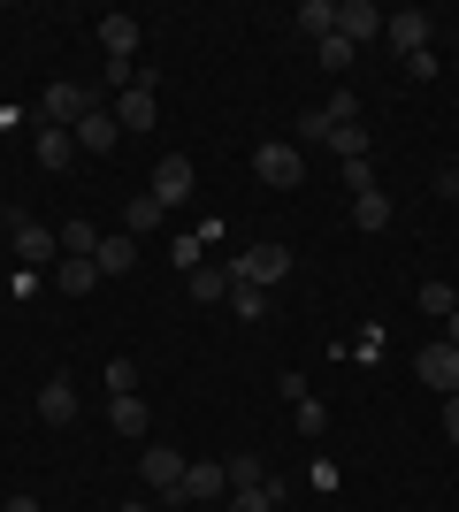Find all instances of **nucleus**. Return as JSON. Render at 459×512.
<instances>
[{"label": "nucleus", "instance_id": "nucleus-1", "mask_svg": "<svg viewBox=\"0 0 459 512\" xmlns=\"http://www.w3.org/2000/svg\"><path fill=\"white\" fill-rule=\"evenodd\" d=\"M253 176H261L268 192H299L306 184V153L291 146V138H261V146H253Z\"/></svg>", "mask_w": 459, "mask_h": 512}, {"label": "nucleus", "instance_id": "nucleus-2", "mask_svg": "<svg viewBox=\"0 0 459 512\" xmlns=\"http://www.w3.org/2000/svg\"><path fill=\"white\" fill-rule=\"evenodd\" d=\"M0 222H8V237H16V253L31 260V268H54V260H62V230L31 222L23 207H0Z\"/></svg>", "mask_w": 459, "mask_h": 512}, {"label": "nucleus", "instance_id": "nucleus-3", "mask_svg": "<svg viewBox=\"0 0 459 512\" xmlns=\"http://www.w3.org/2000/svg\"><path fill=\"white\" fill-rule=\"evenodd\" d=\"M284 276H291V245H253L230 260V283H253V291H276Z\"/></svg>", "mask_w": 459, "mask_h": 512}, {"label": "nucleus", "instance_id": "nucleus-4", "mask_svg": "<svg viewBox=\"0 0 459 512\" xmlns=\"http://www.w3.org/2000/svg\"><path fill=\"white\" fill-rule=\"evenodd\" d=\"M414 375H421V383H429V390H444V398H459V344H421V352H414Z\"/></svg>", "mask_w": 459, "mask_h": 512}, {"label": "nucleus", "instance_id": "nucleus-5", "mask_svg": "<svg viewBox=\"0 0 459 512\" xmlns=\"http://www.w3.org/2000/svg\"><path fill=\"white\" fill-rule=\"evenodd\" d=\"M192 184H199L192 161H184V153H161V161H153V184H146V192L161 199V207H184V199H192Z\"/></svg>", "mask_w": 459, "mask_h": 512}, {"label": "nucleus", "instance_id": "nucleus-6", "mask_svg": "<svg viewBox=\"0 0 459 512\" xmlns=\"http://www.w3.org/2000/svg\"><path fill=\"white\" fill-rule=\"evenodd\" d=\"M215 497H230V474H222V459H192V467H184V490H176L169 505H215Z\"/></svg>", "mask_w": 459, "mask_h": 512}, {"label": "nucleus", "instance_id": "nucleus-7", "mask_svg": "<svg viewBox=\"0 0 459 512\" xmlns=\"http://www.w3.org/2000/svg\"><path fill=\"white\" fill-rule=\"evenodd\" d=\"M31 161H39L46 176H62L69 161H77V130H62V123H39V130H31Z\"/></svg>", "mask_w": 459, "mask_h": 512}, {"label": "nucleus", "instance_id": "nucleus-8", "mask_svg": "<svg viewBox=\"0 0 459 512\" xmlns=\"http://www.w3.org/2000/svg\"><path fill=\"white\" fill-rule=\"evenodd\" d=\"M184 467H192V459H184L176 444H153L146 459H138V474H146V482H153L161 497H176V490H184Z\"/></svg>", "mask_w": 459, "mask_h": 512}, {"label": "nucleus", "instance_id": "nucleus-9", "mask_svg": "<svg viewBox=\"0 0 459 512\" xmlns=\"http://www.w3.org/2000/svg\"><path fill=\"white\" fill-rule=\"evenodd\" d=\"M85 107H100L85 85H46V107H39V123H62V130H77V115Z\"/></svg>", "mask_w": 459, "mask_h": 512}, {"label": "nucleus", "instance_id": "nucleus-10", "mask_svg": "<svg viewBox=\"0 0 459 512\" xmlns=\"http://www.w3.org/2000/svg\"><path fill=\"white\" fill-rule=\"evenodd\" d=\"M153 85H161V77H153V69H138V85L115 100V123H123V130H153Z\"/></svg>", "mask_w": 459, "mask_h": 512}, {"label": "nucleus", "instance_id": "nucleus-11", "mask_svg": "<svg viewBox=\"0 0 459 512\" xmlns=\"http://www.w3.org/2000/svg\"><path fill=\"white\" fill-rule=\"evenodd\" d=\"M92 268H100V276H131V268H138V237L131 230H108L100 245H92Z\"/></svg>", "mask_w": 459, "mask_h": 512}, {"label": "nucleus", "instance_id": "nucleus-12", "mask_svg": "<svg viewBox=\"0 0 459 512\" xmlns=\"http://www.w3.org/2000/svg\"><path fill=\"white\" fill-rule=\"evenodd\" d=\"M429 31H437V23L421 16V8H398V16H383V39H391L398 54H421V46H429Z\"/></svg>", "mask_w": 459, "mask_h": 512}, {"label": "nucleus", "instance_id": "nucleus-13", "mask_svg": "<svg viewBox=\"0 0 459 512\" xmlns=\"http://www.w3.org/2000/svg\"><path fill=\"white\" fill-rule=\"evenodd\" d=\"M115 138H123V123H115L108 107H85V115H77V153H115Z\"/></svg>", "mask_w": 459, "mask_h": 512}, {"label": "nucleus", "instance_id": "nucleus-14", "mask_svg": "<svg viewBox=\"0 0 459 512\" xmlns=\"http://www.w3.org/2000/svg\"><path fill=\"white\" fill-rule=\"evenodd\" d=\"M39 421H46V428H69V421H77V383H69V375H46V390H39Z\"/></svg>", "mask_w": 459, "mask_h": 512}, {"label": "nucleus", "instance_id": "nucleus-15", "mask_svg": "<svg viewBox=\"0 0 459 512\" xmlns=\"http://www.w3.org/2000/svg\"><path fill=\"white\" fill-rule=\"evenodd\" d=\"M337 31H345L352 46H368L375 31H383V8H375V0H337Z\"/></svg>", "mask_w": 459, "mask_h": 512}, {"label": "nucleus", "instance_id": "nucleus-16", "mask_svg": "<svg viewBox=\"0 0 459 512\" xmlns=\"http://www.w3.org/2000/svg\"><path fill=\"white\" fill-rule=\"evenodd\" d=\"M291 31H299V39H314V46H322L329 31H337V0H299V8H291Z\"/></svg>", "mask_w": 459, "mask_h": 512}, {"label": "nucleus", "instance_id": "nucleus-17", "mask_svg": "<svg viewBox=\"0 0 459 512\" xmlns=\"http://www.w3.org/2000/svg\"><path fill=\"white\" fill-rule=\"evenodd\" d=\"M100 46H108V62H131L138 54V16H108L100 23Z\"/></svg>", "mask_w": 459, "mask_h": 512}, {"label": "nucleus", "instance_id": "nucleus-18", "mask_svg": "<svg viewBox=\"0 0 459 512\" xmlns=\"http://www.w3.org/2000/svg\"><path fill=\"white\" fill-rule=\"evenodd\" d=\"M54 283H62L69 299H85L92 283H100V268H92V260H77V253H62V260H54Z\"/></svg>", "mask_w": 459, "mask_h": 512}, {"label": "nucleus", "instance_id": "nucleus-19", "mask_svg": "<svg viewBox=\"0 0 459 512\" xmlns=\"http://www.w3.org/2000/svg\"><path fill=\"white\" fill-rule=\"evenodd\" d=\"M161 214H169L161 199H153V192H138V199H123V230H131V237H146V230H161Z\"/></svg>", "mask_w": 459, "mask_h": 512}, {"label": "nucleus", "instance_id": "nucleus-20", "mask_svg": "<svg viewBox=\"0 0 459 512\" xmlns=\"http://www.w3.org/2000/svg\"><path fill=\"white\" fill-rule=\"evenodd\" d=\"M108 428L115 436H146V398H138V390L131 398H108Z\"/></svg>", "mask_w": 459, "mask_h": 512}, {"label": "nucleus", "instance_id": "nucleus-21", "mask_svg": "<svg viewBox=\"0 0 459 512\" xmlns=\"http://www.w3.org/2000/svg\"><path fill=\"white\" fill-rule=\"evenodd\" d=\"M222 474H230V490H261V482H268L261 451H230V459H222Z\"/></svg>", "mask_w": 459, "mask_h": 512}, {"label": "nucleus", "instance_id": "nucleus-22", "mask_svg": "<svg viewBox=\"0 0 459 512\" xmlns=\"http://www.w3.org/2000/svg\"><path fill=\"white\" fill-rule=\"evenodd\" d=\"M352 54H360V46H352V39H345V31H329V39H322V46H314V62H322V69H329V77H345V69H352Z\"/></svg>", "mask_w": 459, "mask_h": 512}, {"label": "nucleus", "instance_id": "nucleus-23", "mask_svg": "<svg viewBox=\"0 0 459 512\" xmlns=\"http://www.w3.org/2000/svg\"><path fill=\"white\" fill-rule=\"evenodd\" d=\"M184 283H192V299H199V306L230 299V268H192V276H184Z\"/></svg>", "mask_w": 459, "mask_h": 512}, {"label": "nucleus", "instance_id": "nucleus-24", "mask_svg": "<svg viewBox=\"0 0 459 512\" xmlns=\"http://www.w3.org/2000/svg\"><path fill=\"white\" fill-rule=\"evenodd\" d=\"M284 505V482H261V490H230V512H276Z\"/></svg>", "mask_w": 459, "mask_h": 512}, {"label": "nucleus", "instance_id": "nucleus-25", "mask_svg": "<svg viewBox=\"0 0 459 512\" xmlns=\"http://www.w3.org/2000/svg\"><path fill=\"white\" fill-rule=\"evenodd\" d=\"M291 421H299V436H322L329 413H322V398H314V390H299V398H291Z\"/></svg>", "mask_w": 459, "mask_h": 512}, {"label": "nucleus", "instance_id": "nucleus-26", "mask_svg": "<svg viewBox=\"0 0 459 512\" xmlns=\"http://www.w3.org/2000/svg\"><path fill=\"white\" fill-rule=\"evenodd\" d=\"M352 222H360V230H383V222H391V199H383V192H360V199H352Z\"/></svg>", "mask_w": 459, "mask_h": 512}, {"label": "nucleus", "instance_id": "nucleus-27", "mask_svg": "<svg viewBox=\"0 0 459 512\" xmlns=\"http://www.w3.org/2000/svg\"><path fill=\"white\" fill-rule=\"evenodd\" d=\"M322 115H329V130L360 123V92H352V85H337V92H329V107H322Z\"/></svg>", "mask_w": 459, "mask_h": 512}, {"label": "nucleus", "instance_id": "nucleus-28", "mask_svg": "<svg viewBox=\"0 0 459 512\" xmlns=\"http://www.w3.org/2000/svg\"><path fill=\"white\" fill-rule=\"evenodd\" d=\"M230 314H238V321H261V314H268V291H253V283H230Z\"/></svg>", "mask_w": 459, "mask_h": 512}, {"label": "nucleus", "instance_id": "nucleus-29", "mask_svg": "<svg viewBox=\"0 0 459 512\" xmlns=\"http://www.w3.org/2000/svg\"><path fill=\"white\" fill-rule=\"evenodd\" d=\"M329 146H337V161H368V130L345 123V130H329Z\"/></svg>", "mask_w": 459, "mask_h": 512}, {"label": "nucleus", "instance_id": "nucleus-30", "mask_svg": "<svg viewBox=\"0 0 459 512\" xmlns=\"http://www.w3.org/2000/svg\"><path fill=\"white\" fill-rule=\"evenodd\" d=\"M92 245H100V230H92V222H69V230H62V253L92 260Z\"/></svg>", "mask_w": 459, "mask_h": 512}, {"label": "nucleus", "instance_id": "nucleus-31", "mask_svg": "<svg viewBox=\"0 0 459 512\" xmlns=\"http://www.w3.org/2000/svg\"><path fill=\"white\" fill-rule=\"evenodd\" d=\"M138 390V360H108V398H131Z\"/></svg>", "mask_w": 459, "mask_h": 512}, {"label": "nucleus", "instance_id": "nucleus-32", "mask_svg": "<svg viewBox=\"0 0 459 512\" xmlns=\"http://www.w3.org/2000/svg\"><path fill=\"white\" fill-rule=\"evenodd\" d=\"M414 299H421V314H452V283H421V291H414Z\"/></svg>", "mask_w": 459, "mask_h": 512}, {"label": "nucleus", "instance_id": "nucleus-33", "mask_svg": "<svg viewBox=\"0 0 459 512\" xmlns=\"http://www.w3.org/2000/svg\"><path fill=\"white\" fill-rule=\"evenodd\" d=\"M299 146H329V115L314 107V115H299Z\"/></svg>", "mask_w": 459, "mask_h": 512}, {"label": "nucleus", "instance_id": "nucleus-34", "mask_svg": "<svg viewBox=\"0 0 459 512\" xmlns=\"http://www.w3.org/2000/svg\"><path fill=\"white\" fill-rule=\"evenodd\" d=\"M345 192L360 199V192H383V184H375V169H368V161H345Z\"/></svg>", "mask_w": 459, "mask_h": 512}, {"label": "nucleus", "instance_id": "nucleus-35", "mask_svg": "<svg viewBox=\"0 0 459 512\" xmlns=\"http://www.w3.org/2000/svg\"><path fill=\"white\" fill-rule=\"evenodd\" d=\"M169 260L184 268V276H192V268H199V237H176V245H169Z\"/></svg>", "mask_w": 459, "mask_h": 512}, {"label": "nucleus", "instance_id": "nucleus-36", "mask_svg": "<svg viewBox=\"0 0 459 512\" xmlns=\"http://www.w3.org/2000/svg\"><path fill=\"white\" fill-rule=\"evenodd\" d=\"M444 436L459 444V398H444Z\"/></svg>", "mask_w": 459, "mask_h": 512}, {"label": "nucleus", "instance_id": "nucleus-37", "mask_svg": "<svg viewBox=\"0 0 459 512\" xmlns=\"http://www.w3.org/2000/svg\"><path fill=\"white\" fill-rule=\"evenodd\" d=\"M0 512H39V497H8V505H0Z\"/></svg>", "mask_w": 459, "mask_h": 512}, {"label": "nucleus", "instance_id": "nucleus-38", "mask_svg": "<svg viewBox=\"0 0 459 512\" xmlns=\"http://www.w3.org/2000/svg\"><path fill=\"white\" fill-rule=\"evenodd\" d=\"M444 344H459V306H452V314H444Z\"/></svg>", "mask_w": 459, "mask_h": 512}, {"label": "nucleus", "instance_id": "nucleus-39", "mask_svg": "<svg viewBox=\"0 0 459 512\" xmlns=\"http://www.w3.org/2000/svg\"><path fill=\"white\" fill-rule=\"evenodd\" d=\"M115 512H153V505H138V497H131V505H115Z\"/></svg>", "mask_w": 459, "mask_h": 512}, {"label": "nucleus", "instance_id": "nucleus-40", "mask_svg": "<svg viewBox=\"0 0 459 512\" xmlns=\"http://www.w3.org/2000/svg\"><path fill=\"white\" fill-rule=\"evenodd\" d=\"M452 306H459V283H452Z\"/></svg>", "mask_w": 459, "mask_h": 512}, {"label": "nucleus", "instance_id": "nucleus-41", "mask_svg": "<svg viewBox=\"0 0 459 512\" xmlns=\"http://www.w3.org/2000/svg\"><path fill=\"white\" fill-rule=\"evenodd\" d=\"M452 214H459V192H452Z\"/></svg>", "mask_w": 459, "mask_h": 512}]
</instances>
